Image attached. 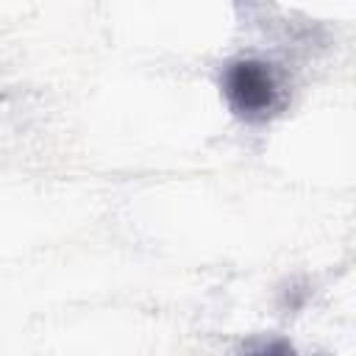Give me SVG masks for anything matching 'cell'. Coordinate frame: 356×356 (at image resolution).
I'll use <instances>...</instances> for the list:
<instances>
[{
  "mask_svg": "<svg viewBox=\"0 0 356 356\" xmlns=\"http://www.w3.org/2000/svg\"><path fill=\"white\" fill-rule=\"evenodd\" d=\"M222 95L245 122H264L281 108V89L270 64L259 58L231 61L222 72Z\"/></svg>",
  "mask_w": 356,
  "mask_h": 356,
  "instance_id": "1",
  "label": "cell"
}]
</instances>
